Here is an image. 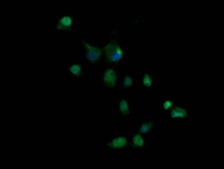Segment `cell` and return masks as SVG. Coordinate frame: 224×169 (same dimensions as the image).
<instances>
[{"mask_svg": "<svg viewBox=\"0 0 224 169\" xmlns=\"http://www.w3.org/2000/svg\"><path fill=\"white\" fill-rule=\"evenodd\" d=\"M104 54L108 59L111 62H118L123 56V52L117 44L110 43L104 49Z\"/></svg>", "mask_w": 224, "mask_h": 169, "instance_id": "1", "label": "cell"}, {"mask_svg": "<svg viewBox=\"0 0 224 169\" xmlns=\"http://www.w3.org/2000/svg\"><path fill=\"white\" fill-rule=\"evenodd\" d=\"M87 49V57L89 60L94 62L98 59L101 56V51L98 48L89 45L83 41Z\"/></svg>", "mask_w": 224, "mask_h": 169, "instance_id": "2", "label": "cell"}, {"mask_svg": "<svg viewBox=\"0 0 224 169\" xmlns=\"http://www.w3.org/2000/svg\"><path fill=\"white\" fill-rule=\"evenodd\" d=\"M116 80V75L114 72L111 69L108 70L104 75V82L108 85H112L115 84Z\"/></svg>", "mask_w": 224, "mask_h": 169, "instance_id": "3", "label": "cell"}, {"mask_svg": "<svg viewBox=\"0 0 224 169\" xmlns=\"http://www.w3.org/2000/svg\"><path fill=\"white\" fill-rule=\"evenodd\" d=\"M112 146L116 148H120L126 145L127 140L126 138L123 137L116 138L113 140L112 143Z\"/></svg>", "mask_w": 224, "mask_h": 169, "instance_id": "4", "label": "cell"}, {"mask_svg": "<svg viewBox=\"0 0 224 169\" xmlns=\"http://www.w3.org/2000/svg\"><path fill=\"white\" fill-rule=\"evenodd\" d=\"M186 115L187 113L184 110L178 107L173 109L171 112V117L173 118L184 117Z\"/></svg>", "mask_w": 224, "mask_h": 169, "instance_id": "5", "label": "cell"}, {"mask_svg": "<svg viewBox=\"0 0 224 169\" xmlns=\"http://www.w3.org/2000/svg\"><path fill=\"white\" fill-rule=\"evenodd\" d=\"M72 24V19L68 16H63L60 19L59 21V26L60 28L63 27V28H67L71 26Z\"/></svg>", "mask_w": 224, "mask_h": 169, "instance_id": "6", "label": "cell"}, {"mask_svg": "<svg viewBox=\"0 0 224 169\" xmlns=\"http://www.w3.org/2000/svg\"><path fill=\"white\" fill-rule=\"evenodd\" d=\"M133 143L137 147H142L144 145L143 138L140 135L135 134L133 137Z\"/></svg>", "mask_w": 224, "mask_h": 169, "instance_id": "7", "label": "cell"}, {"mask_svg": "<svg viewBox=\"0 0 224 169\" xmlns=\"http://www.w3.org/2000/svg\"><path fill=\"white\" fill-rule=\"evenodd\" d=\"M120 111L123 113H127L129 111L128 104L125 100L121 101L120 105Z\"/></svg>", "mask_w": 224, "mask_h": 169, "instance_id": "8", "label": "cell"}, {"mask_svg": "<svg viewBox=\"0 0 224 169\" xmlns=\"http://www.w3.org/2000/svg\"><path fill=\"white\" fill-rule=\"evenodd\" d=\"M151 127V124L150 123H144L141 126L139 129V131L140 133H145L148 131Z\"/></svg>", "mask_w": 224, "mask_h": 169, "instance_id": "9", "label": "cell"}, {"mask_svg": "<svg viewBox=\"0 0 224 169\" xmlns=\"http://www.w3.org/2000/svg\"><path fill=\"white\" fill-rule=\"evenodd\" d=\"M143 84L146 87L150 86L152 84V80L148 74H146L143 80Z\"/></svg>", "mask_w": 224, "mask_h": 169, "instance_id": "10", "label": "cell"}, {"mask_svg": "<svg viewBox=\"0 0 224 169\" xmlns=\"http://www.w3.org/2000/svg\"><path fill=\"white\" fill-rule=\"evenodd\" d=\"M81 71V69L79 66L77 65H74L72 66L70 68V71L71 73L77 75L79 74Z\"/></svg>", "mask_w": 224, "mask_h": 169, "instance_id": "11", "label": "cell"}, {"mask_svg": "<svg viewBox=\"0 0 224 169\" xmlns=\"http://www.w3.org/2000/svg\"><path fill=\"white\" fill-rule=\"evenodd\" d=\"M132 79L130 77H127L124 80V85L126 87H128L132 85Z\"/></svg>", "mask_w": 224, "mask_h": 169, "instance_id": "12", "label": "cell"}, {"mask_svg": "<svg viewBox=\"0 0 224 169\" xmlns=\"http://www.w3.org/2000/svg\"><path fill=\"white\" fill-rule=\"evenodd\" d=\"M172 102L169 101H168L164 102L163 104V107L165 110H168L172 106Z\"/></svg>", "mask_w": 224, "mask_h": 169, "instance_id": "13", "label": "cell"}]
</instances>
